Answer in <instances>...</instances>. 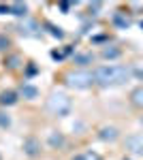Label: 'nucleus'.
<instances>
[{
  "label": "nucleus",
  "mask_w": 143,
  "mask_h": 160,
  "mask_svg": "<svg viewBox=\"0 0 143 160\" xmlns=\"http://www.w3.org/2000/svg\"><path fill=\"white\" fill-rule=\"evenodd\" d=\"M7 47H9V41H7L4 37H0V51H2V49H7Z\"/></svg>",
  "instance_id": "nucleus-17"
},
{
  "label": "nucleus",
  "mask_w": 143,
  "mask_h": 160,
  "mask_svg": "<svg viewBox=\"0 0 143 160\" xmlns=\"http://www.w3.org/2000/svg\"><path fill=\"white\" fill-rule=\"evenodd\" d=\"M141 124H143V118H141Z\"/></svg>",
  "instance_id": "nucleus-21"
},
{
  "label": "nucleus",
  "mask_w": 143,
  "mask_h": 160,
  "mask_svg": "<svg viewBox=\"0 0 143 160\" xmlns=\"http://www.w3.org/2000/svg\"><path fill=\"white\" fill-rule=\"evenodd\" d=\"M135 75H137V77H141V79H143V68H137V71H135Z\"/></svg>",
  "instance_id": "nucleus-20"
},
{
  "label": "nucleus",
  "mask_w": 143,
  "mask_h": 160,
  "mask_svg": "<svg viewBox=\"0 0 143 160\" xmlns=\"http://www.w3.org/2000/svg\"><path fill=\"white\" fill-rule=\"evenodd\" d=\"M126 149L132 154H143V135H128L126 137Z\"/></svg>",
  "instance_id": "nucleus-4"
},
{
  "label": "nucleus",
  "mask_w": 143,
  "mask_h": 160,
  "mask_svg": "<svg viewBox=\"0 0 143 160\" xmlns=\"http://www.w3.org/2000/svg\"><path fill=\"white\" fill-rule=\"evenodd\" d=\"M103 58H107V60L120 58V49L118 47H105V49H103Z\"/></svg>",
  "instance_id": "nucleus-12"
},
{
  "label": "nucleus",
  "mask_w": 143,
  "mask_h": 160,
  "mask_svg": "<svg viewBox=\"0 0 143 160\" xmlns=\"http://www.w3.org/2000/svg\"><path fill=\"white\" fill-rule=\"evenodd\" d=\"M9 7H11V13H13V15H19V17L28 13V7H26V4H22V2H15V4H9Z\"/></svg>",
  "instance_id": "nucleus-11"
},
{
  "label": "nucleus",
  "mask_w": 143,
  "mask_h": 160,
  "mask_svg": "<svg viewBox=\"0 0 143 160\" xmlns=\"http://www.w3.org/2000/svg\"><path fill=\"white\" fill-rule=\"evenodd\" d=\"M15 102H17V94H15V92L9 90V92H2V94H0V105L9 107V105H15Z\"/></svg>",
  "instance_id": "nucleus-9"
},
{
  "label": "nucleus",
  "mask_w": 143,
  "mask_h": 160,
  "mask_svg": "<svg viewBox=\"0 0 143 160\" xmlns=\"http://www.w3.org/2000/svg\"><path fill=\"white\" fill-rule=\"evenodd\" d=\"M88 160H100V158H98V154H92V152H90V154H88Z\"/></svg>",
  "instance_id": "nucleus-18"
},
{
  "label": "nucleus",
  "mask_w": 143,
  "mask_h": 160,
  "mask_svg": "<svg viewBox=\"0 0 143 160\" xmlns=\"http://www.w3.org/2000/svg\"><path fill=\"white\" fill-rule=\"evenodd\" d=\"M92 81H94V75H90L88 71H75V73L66 75V83H69L71 88H77V90L90 88Z\"/></svg>",
  "instance_id": "nucleus-3"
},
{
  "label": "nucleus",
  "mask_w": 143,
  "mask_h": 160,
  "mask_svg": "<svg viewBox=\"0 0 143 160\" xmlns=\"http://www.w3.org/2000/svg\"><path fill=\"white\" fill-rule=\"evenodd\" d=\"M113 22H115V24L118 26H122V28H128V24H130V22H128V19H124V17H122V15H115V17H113Z\"/></svg>",
  "instance_id": "nucleus-15"
},
{
  "label": "nucleus",
  "mask_w": 143,
  "mask_h": 160,
  "mask_svg": "<svg viewBox=\"0 0 143 160\" xmlns=\"http://www.w3.org/2000/svg\"><path fill=\"white\" fill-rule=\"evenodd\" d=\"M124 160H126V158H124Z\"/></svg>",
  "instance_id": "nucleus-22"
},
{
  "label": "nucleus",
  "mask_w": 143,
  "mask_h": 160,
  "mask_svg": "<svg viewBox=\"0 0 143 160\" xmlns=\"http://www.w3.org/2000/svg\"><path fill=\"white\" fill-rule=\"evenodd\" d=\"M98 137H100L103 141H115V139H118V130H115L113 126H105V128H100Z\"/></svg>",
  "instance_id": "nucleus-6"
},
{
  "label": "nucleus",
  "mask_w": 143,
  "mask_h": 160,
  "mask_svg": "<svg viewBox=\"0 0 143 160\" xmlns=\"http://www.w3.org/2000/svg\"><path fill=\"white\" fill-rule=\"evenodd\" d=\"M71 107H73V102L64 92H54L47 98V109H49V113H54V115L64 118V115L71 113Z\"/></svg>",
  "instance_id": "nucleus-2"
},
{
  "label": "nucleus",
  "mask_w": 143,
  "mask_h": 160,
  "mask_svg": "<svg viewBox=\"0 0 143 160\" xmlns=\"http://www.w3.org/2000/svg\"><path fill=\"white\" fill-rule=\"evenodd\" d=\"M90 62H92V53H77L75 56V64L84 66V64H90Z\"/></svg>",
  "instance_id": "nucleus-13"
},
{
  "label": "nucleus",
  "mask_w": 143,
  "mask_h": 160,
  "mask_svg": "<svg viewBox=\"0 0 143 160\" xmlns=\"http://www.w3.org/2000/svg\"><path fill=\"white\" fill-rule=\"evenodd\" d=\"M47 28H49V32H51L54 37H58V38H62V37H64V32H62L60 28H56L54 24H47Z\"/></svg>",
  "instance_id": "nucleus-16"
},
{
  "label": "nucleus",
  "mask_w": 143,
  "mask_h": 160,
  "mask_svg": "<svg viewBox=\"0 0 143 160\" xmlns=\"http://www.w3.org/2000/svg\"><path fill=\"white\" fill-rule=\"evenodd\" d=\"M132 71L126 66H98L94 71V81L100 86H115V83H124L126 79H130Z\"/></svg>",
  "instance_id": "nucleus-1"
},
{
  "label": "nucleus",
  "mask_w": 143,
  "mask_h": 160,
  "mask_svg": "<svg viewBox=\"0 0 143 160\" xmlns=\"http://www.w3.org/2000/svg\"><path fill=\"white\" fill-rule=\"evenodd\" d=\"M22 96L28 100H34L36 96H38V90H36L34 86H30V83H24L22 86Z\"/></svg>",
  "instance_id": "nucleus-8"
},
{
  "label": "nucleus",
  "mask_w": 143,
  "mask_h": 160,
  "mask_svg": "<svg viewBox=\"0 0 143 160\" xmlns=\"http://www.w3.org/2000/svg\"><path fill=\"white\" fill-rule=\"evenodd\" d=\"M47 141H49V145H51L54 149H58V148L64 145V137H62V132H56V130H54V132H49Z\"/></svg>",
  "instance_id": "nucleus-7"
},
{
  "label": "nucleus",
  "mask_w": 143,
  "mask_h": 160,
  "mask_svg": "<svg viewBox=\"0 0 143 160\" xmlns=\"http://www.w3.org/2000/svg\"><path fill=\"white\" fill-rule=\"evenodd\" d=\"M24 152H26V156H30V158L38 156V154H41V143H38V139L28 137V139L24 141Z\"/></svg>",
  "instance_id": "nucleus-5"
},
{
  "label": "nucleus",
  "mask_w": 143,
  "mask_h": 160,
  "mask_svg": "<svg viewBox=\"0 0 143 160\" xmlns=\"http://www.w3.org/2000/svg\"><path fill=\"white\" fill-rule=\"evenodd\" d=\"M73 160H88V154H79V156H75Z\"/></svg>",
  "instance_id": "nucleus-19"
},
{
  "label": "nucleus",
  "mask_w": 143,
  "mask_h": 160,
  "mask_svg": "<svg viewBox=\"0 0 143 160\" xmlns=\"http://www.w3.org/2000/svg\"><path fill=\"white\" fill-rule=\"evenodd\" d=\"M130 100H132V105H135V107H143V86L132 90Z\"/></svg>",
  "instance_id": "nucleus-10"
},
{
  "label": "nucleus",
  "mask_w": 143,
  "mask_h": 160,
  "mask_svg": "<svg viewBox=\"0 0 143 160\" xmlns=\"http://www.w3.org/2000/svg\"><path fill=\"white\" fill-rule=\"evenodd\" d=\"M11 126V118L9 113H0V128H9Z\"/></svg>",
  "instance_id": "nucleus-14"
}]
</instances>
